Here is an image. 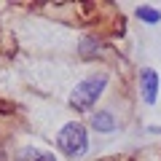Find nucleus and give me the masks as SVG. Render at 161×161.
Masks as SVG:
<instances>
[{"label":"nucleus","instance_id":"7","mask_svg":"<svg viewBox=\"0 0 161 161\" xmlns=\"http://www.w3.org/2000/svg\"><path fill=\"white\" fill-rule=\"evenodd\" d=\"M78 51H80V57H83V59H92V57H97V54H99V43L94 38H83L78 43Z\"/></svg>","mask_w":161,"mask_h":161},{"label":"nucleus","instance_id":"5","mask_svg":"<svg viewBox=\"0 0 161 161\" xmlns=\"http://www.w3.org/2000/svg\"><path fill=\"white\" fill-rule=\"evenodd\" d=\"M16 161H57V158H54V153L40 150V148H22Z\"/></svg>","mask_w":161,"mask_h":161},{"label":"nucleus","instance_id":"2","mask_svg":"<svg viewBox=\"0 0 161 161\" xmlns=\"http://www.w3.org/2000/svg\"><path fill=\"white\" fill-rule=\"evenodd\" d=\"M57 145L67 156H83L89 150V134L80 124H64L57 134Z\"/></svg>","mask_w":161,"mask_h":161},{"label":"nucleus","instance_id":"3","mask_svg":"<svg viewBox=\"0 0 161 161\" xmlns=\"http://www.w3.org/2000/svg\"><path fill=\"white\" fill-rule=\"evenodd\" d=\"M140 89H142V99L148 105H153L156 97H158V75H156V70L145 67L140 73Z\"/></svg>","mask_w":161,"mask_h":161},{"label":"nucleus","instance_id":"1","mask_svg":"<svg viewBox=\"0 0 161 161\" xmlns=\"http://www.w3.org/2000/svg\"><path fill=\"white\" fill-rule=\"evenodd\" d=\"M105 86H108V75L105 73L83 78L78 86L73 89V94H70V105H73L75 110H92L94 105H97V99L102 97Z\"/></svg>","mask_w":161,"mask_h":161},{"label":"nucleus","instance_id":"6","mask_svg":"<svg viewBox=\"0 0 161 161\" xmlns=\"http://www.w3.org/2000/svg\"><path fill=\"white\" fill-rule=\"evenodd\" d=\"M137 19L145 24H158L161 22V11H156L153 6H140L137 8Z\"/></svg>","mask_w":161,"mask_h":161},{"label":"nucleus","instance_id":"4","mask_svg":"<svg viewBox=\"0 0 161 161\" xmlns=\"http://www.w3.org/2000/svg\"><path fill=\"white\" fill-rule=\"evenodd\" d=\"M92 126L97 129V132H102V134L115 132V118H113V113H110V110H97V113L92 115Z\"/></svg>","mask_w":161,"mask_h":161}]
</instances>
